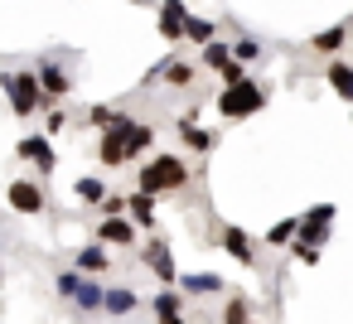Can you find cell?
Returning a JSON list of instances; mask_svg holds the SVG:
<instances>
[{
	"instance_id": "20",
	"label": "cell",
	"mask_w": 353,
	"mask_h": 324,
	"mask_svg": "<svg viewBox=\"0 0 353 324\" xmlns=\"http://www.w3.org/2000/svg\"><path fill=\"white\" fill-rule=\"evenodd\" d=\"M136 305H141V295H136L131 285H107V300H102V310H107L112 319H117V314H131Z\"/></svg>"
},
{
	"instance_id": "27",
	"label": "cell",
	"mask_w": 353,
	"mask_h": 324,
	"mask_svg": "<svg viewBox=\"0 0 353 324\" xmlns=\"http://www.w3.org/2000/svg\"><path fill=\"white\" fill-rule=\"evenodd\" d=\"M189 44H199V49H208V44H218V25L213 20H189V34H184Z\"/></svg>"
},
{
	"instance_id": "3",
	"label": "cell",
	"mask_w": 353,
	"mask_h": 324,
	"mask_svg": "<svg viewBox=\"0 0 353 324\" xmlns=\"http://www.w3.org/2000/svg\"><path fill=\"white\" fill-rule=\"evenodd\" d=\"M266 97H271V92H266L261 83H252V78H247V83H237V88H223L213 107H218L228 121H242V117H256V112L266 107Z\"/></svg>"
},
{
	"instance_id": "24",
	"label": "cell",
	"mask_w": 353,
	"mask_h": 324,
	"mask_svg": "<svg viewBox=\"0 0 353 324\" xmlns=\"http://www.w3.org/2000/svg\"><path fill=\"white\" fill-rule=\"evenodd\" d=\"M295 237H300V218H281L266 232V247H295Z\"/></svg>"
},
{
	"instance_id": "5",
	"label": "cell",
	"mask_w": 353,
	"mask_h": 324,
	"mask_svg": "<svg viewBox=\"0 0 353 324\" xmlns=\"http://www.w3.org/2000/svg\"><path fill=\"white\" fill-rule=\"evenodd\" d=\"M131 126H136V121L121 112V117H117V126L97 136V160H102L107 170H117V165H126V160H131V150H126V136H131Z\"/></svg>"
},
{
	"instance_id": "2",
	"label": "cell",
	"mask_w": 353,
	"mask_h": 324,
	"mask_svg": "<svg viewBox=\"0 0 353 324\" xmlns=\"http://www.w3.org/2000/svg\"><path fill=\"white\" fill-rule=\"evenodd\" d=\"M0 88L10 92V112H15L20 121H30L34 112H44V107H49V97H44V83H39V73H34V68L6 73V78H0Z\"/></svg>"
},
{
	"instance_id": "18",
	"label": "cell",
	"mask_w": 353,
	"mask_h": 324,
	"mask_svg": "<svg viewBox=\"0 0 353 324\" xmlns=\"http://www.w3.org/2000/svg\"><path fill=\"white\" fill-rule=\"evenodd\" d=\"M126 218L136 223V227H145V232H155V194H131V203H126Z\"/></svg>"
},
{
	"instance_id": "23",
	"label": "cell",
	"mask_w": 353,
	"mask_h": 324,
	"mask_svg": "<svg viewBox=\"0 0 353 324\" xmlns=\"http://www.w3.org/2000/svg\"><path fill=\"white\" fill-rule=\"evenodd\" d=\"M218 324H252V300H247L242 290H232V295L223 300V314H218Z\"/></svg>"
},
{
	"instance_id": "30",
	"label": "cell",
	"mask_w": 353,
	"mask_h": 324,
	"mask_svg": "<svg viewBox=\"0 0 353 324\" xmlns=\"http://www.w3.org/2000/svg\"><path fill=\"white\" fill-rule=\"evenodd\" d=\"M232 54H237V63H256V59H266V49H261L256 39H237Z\"/></svg>"
},
{
	"instance_id": "12",
	"label": "cell",
	"mask_w": 353,
	"mask_h": 324,
	"mask_svg": "<svg viewBox=\"0 0 353 324\" xmlns=\"http://www.w3.org/2000/svg\"><path fill=\"white\" fill-rule=\"evenodd\" d=\"M189 10H184V0H165V6H160V34L170 39V44H179L184 34H189Z\"/></svg>"
},
{
	"instance_id": "31",
	"label": "cell",
	"mask_w": 353,
	"mask_h": 324,
	"mask_svg": "<svg viewBox=\"0 0 353 324\" xmlns=\"http://www.w3.org/2000/svg\"><path fill=\"white\" fill-rule=\"evenodd\" d=\"M126 203H131V199H121V194H107V203H102L97 213H102V218H126Z\"/></svg>"
},
{
	"instance_id": "13",
	"label": "cell",
	"mask_w": 353,
	"mask_h": 324,
	"mask_svg": "<svg viewBox=\"0 0 353 324\" xmlns=\"http://www.w3.org/2000/svg\"><path fill=\"white\" fill-rule=\"evenodd\" d=\"M136 232H141V227H136L131 218H102V223H97V242H102V247H131Z\"/></svg>"
},
{
	"instance_id": "33",
	"label": "cell",
	"mask_w": 353,
	"mask_h": 324,
	"mask_svg": "<svg viewBox=\"0 0 353 324\" xmlns=\"http://www.w3.org/2000/svg\"><path fill=\"white\" fill-rule=\"evenodd\" d=\"M0 276H6V266H0Z\"/></svg>"
},
{
	"instance_id": "14",
	"label": "cell",
	"mask_w": 353,
	"mask_h": 324,
	"mask_svg": "<svg viewBox=\"0 0 353 324\" xmlns=\"http://www.w3.org/2000/svg\"><path fill=\"white\" fill-rule=\"evenodd\" d=\"M348 39H353V20H339V25L319 30V34L310 39V49H314V54H339V49H343Z\"/></svg>"
},
{
	"instance_id": "7",
	"label": "cell",
	"mask_w": 353,
	"mask_h": 324,
	"mask_svg": "<svg viewBox=\"0 0 353 324\" xmlns=\"http://www.w3.org/2000/svg\"><path fill=\"white\" fill-rule=\"evenodd\" d=\"M6 203H10L15 213H25V218H34V213H44V208H49L44 189H39L34 179H10V189H6Z\"/></svg>"
},
{
	"instance_id": "25",
	"label": "cell",
	"mask_w": 353,
	"mask_h": 324,
	"mask_svg": "<svg viewBox=\"0 0 353 324\" xmlns=\"http://www.w3.org/2000/svg\"><path fill=\"white\" fill-rule=\"evenodd\" d=\"M194 78H199V68H194V63L170 59V68H165V83H170V88H194Z\"/></svg>"
},
{
	"instance_id": "8",
	"label": "cell",
	"mask_w": 353,
	"mask_h": 324,
	"mask_svg": "<svg viewBox=\"0 0 353 324\" xmlns=\"http://www.w3.org/2000/svg\"><path fill=\"white\" fill-rule=\"evenodd\" d=\"M141 261L150 266V276L160 281V285H179V271H174V252H170V242H150V247H141Z\"/></svg>"
},
{
	"instance_id": "9",
	"label": "cell",
	"mask_w": 353,
	"mask_h": 324,
	"mask_svg": "<svg viewBox=\"0 0 353 324\" xmlns=\"http://www.w3.org/2000/svg\"><path fill=\"white\" fill-rule=\"evenodd\" d=\"M15 155H20V160H30L39 174H54V165H59V160H54V145H49V136H44V131H34V136H20Z\"/></svg>"
},
{
	"instance_id": "15",
	"label": "cell",
	"mask_w": 353,
	"mask_h": 324,
	"mask_svg": "<svg viewBox=\"0 0 353 324\" xmlns=\"http://www.w3.org/2000/svg\"><path fill=\"white\" fill-rule=\"evenodd\" d=\"M73 271H83V276H102V271H112V252H107L102 242H88V247L73 256Z\"/></svg>"
},
{
	"instance_id": "32",
	"label": "cell",
	"mask_w": 353,
	"mask_h": 324,
	"mask_svg": "<svg viewBox=\"0 0 353 324\" xmlns=\"http://www.w3.org/2000/svg\"><path fill=\"white\" fill-rule=\"evenodd\" d=\"M290 256H295V261H305V266H314V261H319V247H305V242H295V247H290Z\"/></svg>"
},
{
	"instance_id": "19",
	"label": "cell",
	"mask_w": 353,
	"mask_h": 324,
	"mask_svg": "<svg viewBox=\"0 0 353 324\" xmlns=\"http://www.w3.org/2000/svg\"><path fill=\"white\" fill-rule=\"evenodd\" d=\"M199 63L228 78V73L237 68V54H232V44H223V39H218V44H208V49H203V59H199Z\"/></svg>"
},
{
	"instance_id": "4",
	"label": "cell",
	"mask_w": 353,
	"mask_h": 324,
	"mask_svg": "<svg viewBox=\"0 0 353 324\" xmlns=\"http://www.w3.org/2000/svg\"><path fill=\"white\" fill-rule=\"evenodd\" d=\"M54 290H59V300H73L78 310H102V300H107V285H97L83 271H59L54 276Z\"/></svg>"
},
{
	"instance_id": "17",
	"label": "cell",
	"mask_w": 353,
	"mask_h": 324,
	"mask_svg": "<svg viewBox=\"0 0 353 324\" xmlns=\"http://www.w3.org/2000/svg\"><path fill=\"white\" fill-rule=\"evenodd\" d=\"M179 141H184V150H194V155H208V150L218 145V136H213V131H203V126H194V117H184V121H179Z\"/></svg>"
},
{
	"instance_id": "28",
	"label": "cell",
	"mask_w": 353,
	"mask_h": 324,
	"mask_svg": "<svg viewBox=\"0 0 353 324\" xmlns=\"http://www.w3.org/2000/svg\"><path fill=\"white\" fill-rule=\"evenodd\" d=\"M73 194H78L83 203H97V208L107 203V184H102V179H92V174H88V179H78V184H73Z\"/></svg>"
},
{
	"instance_id": "22",
	"label": "cell",
	"mask_w": 353,
	"mask_h": 324,
	"mask_svg": "<svg viewBox=\"0 0 353 324\" xmlns=\"http://www.w3.org/2000/svg\"><path fill=\"white\" fill-rule=\"evenodd\" d=\"M324 78H329V88H334L343 102H353V63H343V59H329Z\"/></svg>"
},
{
	"instance_id": "16",
	"label": "cell",
	"mask_w": 353,
	"mask_h": 324,
	"mask_svg": "<svg viewBox=\"0 0 353 324\" xmlns=\"http://www.w3.org/2000/svg\"><path fill=\"white\" fill-rule=\"evenodd\" d=\"M39 83H44V97H49V107H54V102H63V97L73 92V83H68V73H63L59 63H39Z\"/></svg>"
},
{
	"instance_id": "6",
	"label": "cell",
	"mask_w": 353,
	"mask_h": 324,
	"mask_svg": "<svg viewBox=\"0 0 353 324\" xmlns=\"http://www.w3.org/2000/svg\"><path fill=\"white\" fill-rule=\"evenodd\" d=\"M334 203H314V208H305L300 213V237L295 242H305V247H319V242H329V227H334Z\"/></svg>"
},
{
	"instance_id": "29",
	"label": "cell",
	"mask_w": 353,
	"mask_h": 324,
	"mask_svg": "<svg viewBox=\"0 0 353 324\" xmlns=\"http://www.w3.org/2000/svg\"><path fill=\"white\" fill-rule=\"evenodd\" d=\"M117 117H121V112H117V107H107V102H92V107H88V121H92V126H102V131H112V126H117Z\"/></svg>"
},
{
	"instance_id": "1",
	"label": "cell",
	"mask_w": 353,
	"mask_h": 324,
	"mask_svg": "<svg viewBox=\"0 0 353 324\" xmlns=\"http://www.w3.org/2000/svg\"><path fill=\"white\" fill-rule=\"evenodd\" d=\"M189 160L184 155H155L141 174H136V184H141V194H179L184 184H189Z\"/></svg>"
},
{
	"instance_id": "21",
	"label": "cell",
	"mask_w": 353,
	"mask_h": 324,
	"mask_svg": "<svg viewBox=\"0 0 353 324\" xmlns=\"http://www.w3.org/2000/svg\"><path fill=\"white\" fill-rule=\"evenodd\" d=\"M150 310H155V319H160V324L184 319V290H160V295L150 300Z\"/></svg>"
},
{
	"instance_id": "26",
	"label": "cell",
	"mask_w": 353,
	"mask_h": 324,
	"mask_svg": "<svg viewBox=\"0 0 353 324\" xmlns=\"http://www.w3.org/2000/svg\"><path fill=\"white\" fill-rule=\"evenodd\" d=\"M150 145H155V126L136 121V126H131V136H126V150H131V160H136V155H145Z\"/></svg>"
},
{
	"instance_id": "11",
	"label": "cell",
	"mask_w": 353,
	"mask_h": 324,
	"mask_svg": "<svg viewBox=\"0 0 353 324\" xmlns=\"http://www.w3.org/2000/svg\"><path fill=\"white\" fill-rule=\"evenodd\" d=\"M218 247L232 256V261H242V266H256V242L237 227V223H228L223 232H218Z\"/></svg>"
},
{
	"instance_id": "10",
	"label": "cell",
	"mask_w": 353,
	"mask_h": 324,
	"mask_svg": "<svg viewBox=\"0 0 353 324\" xmlns=\"http://www.w3.org/2000/svg\"><path fill=\"white\" fill-rule=\"evenodd\" d=\"M179 290H184V300H208V295H228V281L218 271H189V276H179Z\"/></svg>"
}]
</instances>
